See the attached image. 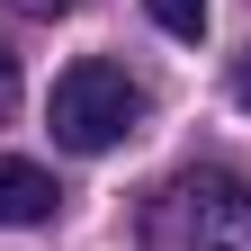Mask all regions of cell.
I'll list each match as a JSON object with an SVG mask.
<instances>
[{
    "label": "cell",
    "instance_id": "6da1fadb",
    "mask_svg": "<svg viewBox=\"0 0 251 251\" xmlns=\"http://www.w3.org/2000/svg\"><path fill=\"white\" fill-rule=\"evenodd\" d=\"M144 251H251V179L225 162L171 171L144 198Z\"/></svg>",
    "mask_w": 251,
    "mask_h": 251
},
{
    "label": "cell",
    "instance_id": "7a4b0ae2",
    "mask_svg": "<svg viewBox=\"0 0 251 251\" xmlns=\"http://www.w3.org/2000/svg\"><path fill=\"white\" fill-rule=\"evenodd\" d=\"M45 126H54V144H63V152H117V144L144 126V90L126 81V63H108V54H81L72 72L54 81V108H45Z\"/></svg>",
    "mask_w": 251,
    "mask_h": 251
},
{
    "label": "cell",
    "instance_id": "3957f363",
    "mask_svg": "<svg viewBox=\"0 0 251 251\" xmlns=\"http://www.w3.org/2000/svg\"><path fill=\"white\" fill-rule=\"evenodd\" d=\"M63 206V188L45 162H18V152H0V225H45Z\"/></svg>",
    "mask_w": 251,
    "mask_h": 251
},
{
    "label": "cell",
    "instance_id": "277c9868",
    "mask_svg": "<svg viewBox=\"0 0 251 251\" xmlns=\"http://www.w3.org/2000/svg\"><path fill=\"white\" fill-rule=\"evenodd\" d=\"M144 9H152V27H162V36H179V45L206 36V0H144Z\"/></svg>",
    "mask_w": 251,
    "mask_h": 251
},
{
    "label": "cell",
    "instance_id": "5b68a950",
    "mask_svg": "<svg viewBox=\"0 0 251 251\" xmlns=\"http://www.w3.org/2000/svg\"><path fill=\"white\" fill-rule=\"evenodd\" d=\"M9 117H18V54L0 45V126H9Z\"/></svg>",
    "mask_w": 251,
    "mask_h": 251
},
{
    "label": "cell",
    "instance_id": "8992f818",
    "mask_svg": "<svg viewBox=\"0 0 251 251\" xmlns=\"http://www.w3.org/2000/svg\"><path fill=\"white\" fill-rule=\"evenodd\" d=\"M9 9H27V18H72L81 0H9Z\"/></svg>",
    "mask_w": 251,
    "mask_h": 251
},
{
    "label": "cell",
    "instance_id": "52a82bcc",
    "mask_svg": "<svg viewBox=\"0 0 251 251\" xmlns=\"http://www.w3.org/2000/svg\"><path fill=\"white\" fill-rule=\"evenodd\" d=\"M233 99H242V108H251V54H242V63H233Z\"/></svg>",
    "mask_w": 251,
    "mask_h": 251
}]
</instances>
